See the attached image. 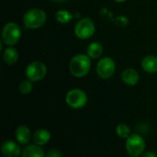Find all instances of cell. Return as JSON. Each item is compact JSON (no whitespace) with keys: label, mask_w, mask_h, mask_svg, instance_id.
<instances>
[{"label":"cell","mask_w":157,"mask_h":157,"mask_svg":"<svg viewBox=\"0 0 157 157\" xmlns=\"http://www.w3.org/2000/svg\"><path fill=\"white\" fill-rule=\"evenodd\" d=\"M131 157H135V156H131Z\"/></svg>","instance_id":"obj_24"},{"label":"cell","mask_w":157,"mask_h":157,"mask_svg":"<svg viewBox=\"0 0 157 157\" xmlns=\"http://www.w3.org/2000/svg\"><path fill=\"white\" fill-rule=\"evenodd\" d=\"M86 52L87 55L92 58V59H98L101 56L102 52H103V47L99 42L94 41L91 42L86 49Z\"/></svg>","instance_id":"obj_15"},{"label":"cell","mask_w":157,"mask_h":157,"mask_svg":"<svg viewBox=\"0 0 157 157\" xmlns=\"http://www.w3.org/2000/svg\"><path fill=\"white\" fill-rule=\"evenodd\" d=\"M32 81L27 79V80H23L20 84H19V86H18V89H19V92L22 94V95H28L29 94L31 91H32Z\"/></svg>","instance_id":"obj_19"},{"label":"cell","mask_w":157,"mask_h":157,"mask_svg":"<svg viewBox=\"0 0 157 157\" xmlns=\"http://www.w3.org/2000/svg\"><path fill=\"white\" fill-rule=\"evenodd\" d=\"M55 17H56V20L58 22L63 23V24H66V23H68L69 21H71L73 19L74 16L69 11H66V10H59V11L56 12Z\"/></svg>","instance_id":"obj_18"},{"label":"cell","mask_w":157,"mask_h":157,"mask_svg":"<svg viewBox=\"0 0 157 157\" xmlns=\"http://www.w3.org/2000/svg\"><path fill=\"white\" fill-rule=\"evenodd\" d=\"M65 101L67 105L75 109H79L84 108L87 103V96L86 94L78 88H75L70 90L65 97Z\"/></svg>","instance_id":"obj_5"},{"label":"cell","mask_w":157,"mask_h":157,"mask_svg":"<svg viewBox=\"0 0 157 157\" xmlns=\"http://www.w3.org/2000/svg\"><path fill=\"white\" fill-rule=\"evenodd\" d=\"M95 30H96L95 24L88 17L80 19L75 27V33L76 37L81 40H87L91 38L94 35Z\"/></svg>","instance_id":"obj_6"},{"label":"cell","mask_w":157,"mask_h":157,"mask_svg":"<svg viewBox=\"0 0 157 157\" xmlns=\"http://www.w3.org/2000/svg\"><path fill=\"white\" fill-rule=\"evenodd\" d=\"M51 137H52L51 132L45 129L37 130L32 135V139H33L34 144L39 145V146H43V145L47 144L50 142Z\"/></svg>","instance_id":"obj_12"},{"label":"cell","mask_w":157,"mask_h":157,"mask_svg":"<svg viewBox=\"0 0 157 157\" xmlns=\"http://www.w3.org/2000/svg\"><path fill=\"white\" fill-rule=\"evenodd\" d=\"M91 68V61L88 55L77 54L74 56L69 64L70 73L75 77H84L86 76Z\"/></svg>","instance_id":"obj_1"},{"label":"cell","mask_w":157,"mask_h":157,"mask_svg":"<svg viewBox=\"0 0 157 157\" xmlns=\"http://www.w3.org/2000/svg\"><path fill=\"white\" fill-rule=\"evenodd\" d=\"M116 133L121 139H128L132 134V131L127 124L121 123L116 127Z\"/></svg>","instance_id":"obj_17"},{"label":"cell","mask_w":157,"mask_h":157,"mask_svg":"<svg viewBox=\"0 0 157 157\" xmlns=\"http://www.w3.org/2000/svg\"><path fill=\"white\" fill-rule=\"evenodd\" d=\"M1 152L5 157H18L21 155L22 151L20 146L14 141H5L1 145Z\"/></svg>","instance_id":"obj_9"},{"label":"cell","mask_w":157,"mask_h":157,"mask_svg":"<svg viewBox=\"0 0 157 157\" xmlns=\"http://www.w3.org/2000/svg\"><path fill=\"white\" fill-rule=\"evenodd\" d=\"M116 70L115 62L109 57L102 58L97 65V73L98 76L102 79H109L110 78Z\"/></svg>","instance_id":"obj_8"},{"label":"cell","mask_w":157,"mask_h":157,"mask_svg":"<svg viewBox=\"0 0 157 157\" xmlns=\"http://www.w3.org/2000/svg\"><path fill=\"white\" fill-rule=\"evenodd\" d=\"M143 69L148 74H155L157 72V57L154 55L145 56L142 61Z\"/></svg>","instance_id":"obj_14"},{"label":"cell","mask_w":157,"mask_h":157,"mask_svg":"<svg viewBox=\"0 0 157 157\" xmlns=\"http://www.w3.org/2000/svg\"><path fill=\"white\" fill-rule=\"evenodd\" d=\"M140 157H157V155L155 152L147 151V152H144Z\"/></svg>","instance_id":"obj_21"},{"label":"cell","mask_w":157,"mask_h":157,"mask_svg":"<svg viewBox=\"0 0 157 157\" xmlns=\"http://www.w3.org/2000/svg\"><path fill=\"white\" fill-rule=\"evenodd\" d=\"M21 157H46V154L44 153L41 146L37 144H29L23 150Z\"/></svg>","instance_id":"obj_13"},{"label":"cell","mask_w":157,"mask_h":157,"mask_svg":"<svg viewBox=\"0 0 157 157\" xmlns=\"http://www.w3.org/2000/svg\"><path fill=\"white\" fill-rule=\"evenodd\" d=\"M121 80L124 84L128 86H135L140 80V75L138 72L134 69L128 68L124 70L121 74Z\"/></svg>","instance_id":"obj_11"},{"label":"cell","mask_w":157,"mask_h":157,"mask_svg":"<svg viewBox=\"0 0 157 157\" xmlns=\"http://www.w3.org/2000/svg\"><path fill=\"white\" fill-rule=\"evenodd\" d=\"M47 69L43 63L41 62H32L29 63L26 69L27 78L32 82H38L43 79L46 75Z\"/></svg>","instance_id":"obj_7"},{"label":"cell","mask_w":157,"mask_h":157,"mask_svg":"<svg viewBox=\"0 0 157 157\" xmlns=\"http://www.w3.org/2000/svg\"><path fill=\"white\" fill-rule=\"evenodd\" d=\"M3 59L6 64L12 65L17 63V61L18 59V53L15 48H12V47L6 48L4 52Z\"/></svg>","instance_id":"obj_16"},{"label":"cell","mask_w":157,"mask_h":157,"mask_svg":"<svg viewBox=\"0 0 157 157\" xmlns=\"http://www.w3.org/2000/svg\"><path fill=\"white\" fill-rule=\"evenodd\" d=\"M21 37V30L17 24L9 22L5 25L2 29V40L5 44L13 46L17 43Z\"/></svg>","instance_id":"obj_4"},{"label":"cell","mask_w":157,"mask_h":157,"mask_svg":"<svg viewBox=\"0 0 157 157\" xmlns=\"http://www.w3.org/2000/svg\"><path fill=\"white\" fill-rule=\"evenodd\" d=\"M15 136H16L17 142L22 145H27L30 142V139L32 137L29 128L26 125L18 126L15 132Z\"/></svg>","instance_id":"obj_10"},{"label":"cell","mask_w":157,"mask_h":157,"mask_svg":"<svg viewBox=\"0 0 157 157\" xmlns=\"http://www.w3.org/2000/svg\"><path fill=\"white\" fill-rule=\"evenodd\" d=\"M126 150L131 156L140 157L145 150V141L139 133H132L126 139Z\"/></svg>","instance_id":"obj_3"},{"label":"cell","mask_w":157,"mask_h":157,"mask_svg":"<svg viewBox=\"0 0 157 157\" xmlns=\"http://www.w3.org/2000/svg\"><path fill=\"white\" fill-rule=\"evenodd\" d=\"M115 2H118V3H122V2H125L126 0H114Z\"/></svg>","instance_id":"obj_22"},{"label":"cell","mask_w":157,"mask_h":157,"mask_svg":"<svg viewBox=\"0 0 157 157\" xmlns=\"http://www.w3.org/2000/svg\"><path fill=\"white\" fill-rule=\"evenodd\" d=\"M55 2H63V1H65V0H53Z\"/></svg>","instance_id":"obj_23"},{"label":"cell","mask_w":157,"mask_h":157,"mask_svg":"<svg viewBox=\"0 0 157 157\" xmlns=\"http://www.w3.org/2000/svg\"><path fill=\"white\" fill-rule=\"evenodd\" d=\"M46 157H63V155L58 149H51L47 152Z\"/></svg>","instance_id":"obj_20"},{"label":"cell","mask_w":157,"mask_h":157,"mask_svg":"<svg viewBox=\"0 0 157 157\" xmlns=\"http://www.w3.org/2000/svg\"><path fill=\"white\" fill-rule=\"evenodd\" d=\"M47 20V16L44 10L40 8H32L26 12L23 17L24 25L27 29H36L41 28Z\"/></svg>","instance_id":"obj_2"}]
</instances>
